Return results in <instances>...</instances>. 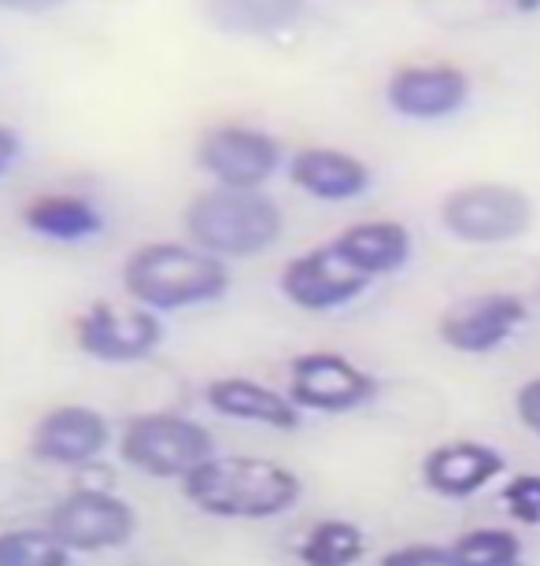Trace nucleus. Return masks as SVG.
<instances>
[{"mask_svg":"<svg viewBox=\"0 0 540 566\" xmlns=\"http://www.w3.org/2000/svg\"><path fill=\"white\" fill-rule=\"evenodd\" d=\"M182 496L208 518L271 522L300 504L296 470L263 455H211L182 482Z\"/></svg>","mask_w":540,"mask_h":566,"instance_id":"obj_1","label":"nucleus"},{"mask_svg":"<svg viewBox=\"0 0 540 566\" xmlns=\"http://www.w3.org/2000/svg\"><path fill=\"white\" fill-rule=\"evenodd\" d=\"M123 293L156 315L193 312L219 304L234 285L230 263L200 252L189 241H145L123 260Z\"/></svg>","mask_w":540,"mask_h":566,"instance_id":"obj_2","label":"nucleus"},{"mask_svg":"<svg viewBox=\"0 0 540 566\" xmlns=\"http://www.w3.org/2000/svg\"><path fill=\"white\" fill-rule=\"evenodd\" d=\"M186 241L222 263H245L271 252L285 233V211L274 197L208 186L182 211Z\"/></svg>","mask_w":540,"mask_h":566,"instance_id":"obj_3","label":"nucleus"},{"mask_svg":"<svg viewBox=\"0 0 540 566\" xmlns=\"http://www.w3.org/2000/svg\"><path fill=\"white\" fill-rule=\"evenodd\" d=\"M115 448L126 467L156 482H186L197 467L219 455L208 426L178 411H145L126 419Z\"/></svg>","mask_w":540,"mask_h":566,"instance_id":"obj_4","label":"nucleus"},{"mask_svg":"<svg viewBox=\"0 0 540 566\" xmlns=\"http://www.w3.org/2000/svg\"><path fill=\"white\" fill-rule=\"evenodd\" d=\"M533 197L507 181H467L448 189L437 205L441 230L452 241L478 244V249L522 241L533 230Z\"/></svg>","mask_w":540,"mask_h":566,"instance_id":"obj_5","label":"nucleus"},{"mask_svg":"<svg viewBox=\"0 0 540 566\" xmlns=\"http://www.w3.org/2000/svg\"><path fill=\"white\" fill-rule=\"evenodd\" d=\"M285 159L289 156H285L278 134L241 119L204 126L193 145L197 170L219 189L260 193V189L271 186L278 170H285Z\"/></svg>","mask_w":540,"mask_h":566,"instance_id":"obj_6","label":"nucleus"},{"mask_svg":"<svg viewBox=\"0 0 540 566\" xmlns=\"http://www.w3.org/2000/svg\"><path fill=\"white\" fill-rule=\"evenodd\" d=\"M285 397L304 415H356L381 397V378L341 352L311 348L289 359Z\"/></svg>","mask_w":540,"mask_h":566,"instance_id":"obj_7","label":"nucleus"},{"mask_svg":"<svg viewBox=\"0 0 540 566\" xmlns=\"http://www.w3.org/2000/svg\"><path fill=\"white\" fill-rule=\"evenodd\" d=\"M45 530L71 555H104L137 537V511L108 489H71L49 507Z\"/></svg>","mask_w":540,"mask_h":566,"instance_id":"obj_8","label":"nucleus"},{"mask_svg":"<svg viewBox=\"0 0 540 566\" xmlns=\"http://www.w3.org/2000/svg\"><path fill=\"white\" fill-rule=\"evenodd\" d=\"M74 345L82 356L112 363V367H134V363L152 359L163 348V318L137 304L93 301L86 312L74 315L71 323Z\"/></svg>","mask_w":540,"mask_h":566,"instance_id":"obj_9","label":"nucleus"},{"mask_svg":"<svg viewBox=\"0 0 540 566\" xmlns=\"http://www.w3.org/2000/svg\"><path fill=\"white\" fill-rule=\"evenodd\" d=\"M385 108L407 123H444L455 119L474 97L470 74L452 60H415L400 63L385 78Z\"/></svg>","mask_w":540,"mask_h":566,"instance_id":"obj_10","label":"nucleus"},{"mask_svg":"<svg viewBox=\"0 0 540 566\" xmlns=\"http://www.w3.org/2000/svg\"><path fill=\"white\" fill-rule=\"evenodd\" d=\"M529 323L526 296L511 290H485L441 315L437 337L455 356H493Z\"/></svg>","mask_w":540,"mask_h":566,"instance_id":"obj_11","label":"nucleus"},{"mask_svg":"<svg viewBox=\"0 0 540 566\" xmlns=\"http://www.w3.org/2000/svg\"><path fill=\"white\" fill-rule=\"evenodd\" d=\"M115 444V430L108 415H100L89 403H56L49 408L30 430L27 452L41 467L82 470L108 452Z\"/></svg>","mask_w":540,"mask_h":566,"instance_id":"obj_12","label":"nucleus"},{"mask_svg":"<svg viewBox=\"0 0 540 566\" xmlns=\"http://www.w3.org/2000/svg\"><path fill=\"white\" fill-rule=\"evenodd\" d=\"M367 290H370V277L352 271V266L333 252L330 241L285 260V266L278 271V293L296 312H307V315L341 312V307L356 304Z\"/></svg>","mask_w":540,"mask_h":566,"instance_id":"obj_13","label":"nucleus"},{"mask_svg":"<svg viewBox=\"0 0 540 566\" xmlns=\"http://www.w3.org/2000/svg\"><path fill=\"white\" fill-rule=\"evenodd\" d=\"M504 474H507V459L500 448L474 441V437L433 444L430 452L422 455V467H419L422 485L441 500H470L485 493V489Z\"/></svg>","mask_w":540,"mask_h":566,"instance_id":"obj_14","label":"nucleus"},{"mask_svg":"<svg viewBox=\"0 0 540 566\" xmlns=\"http://www.w3.org/2000/svg\"><path fill=\"white\" fill-rule=\"evenodd\" d=\"M285 175L293 189L304 197L322 200V205H348L370 193L374 186V170L363 156L345 153L333 145H304L285 159Z\"/></svg>","mask_w":540,"mask_h":566,"instance_id":"obj_15","label":"nucleus"},{"mask_svg":"<svg viewBox=\"0 0 540 566\" xmlns=\"http://www.w3.org/2000/svg\"><path fill=\"white\" fill-rule=\"evenodd\" d=\"M204 403L219 419L267 426L278 433H296L304 426V411L285 392L263 386L256 378H241V374L211 378L204 386Z\"/></svg>","mask_w":540,"mask_h":566,"instance_id":"obj_16","label":"nucleus"},{"mask_svg":"<svg viewBox=\"0 0 540 566\" xmlns=\"http://www.w3.org/2000/svg\"><path fill=\"white\" fill-rule=\"evenodd\" d=\"M333 252L363 277L400 274L415 255V238L400 219H359L330 238Z\"/></svg>","mask_w":540,"mask_h":566,"instance_id":"obj_17","label":"nucleus"},{"mask_svg":"<svg viewBox=\"0 0 540 566\" xmlns=\"http://www.w3.org/2000/svg\"><path fill=\"white\" fill-rule=\"evenodd\" d=\"M19 222L27 233L52 244H82L100 238L108 227V216L93 197L71 193V189H49V193L30 197L19 208Z\"/></svg>","mask_w":540,"mask_h":566,"instance_id":"obj_18","label":"nucleus"},{"mask_svg":"<svg viewBox=\"0 0 540 566\" xmlns=\"http://www.w3.org/2000/svg\"><path fill=\"white\" fill-rule=\"evenodd\" d=\"M197 8L219 34L267 41L296 30L307 12V0H197Z\"/></svg>","mask_w":540,"mask_h":566,"instance_id":"obj_19","label":"nucleus"},{"mask_svg":"<svg viewBox=\"0 0 540 566\" xmlns=\"http://www.w3.org/2000/svg\"><path fill=\"white\" fill-rule=\"evenodd\" d=\"M293 552L300 566H359L367 559L370 541L352 518H319L307 526Z\"/></svg>","mask_w":540,"mask_h":566,"instance_id":"obj_20","label":"nucleus"},{"mask_svg":"<svg viewBox=\"0 0 540 566\" xmlns=\"http://www.w3.org/2000/svg\"><path fill=\"white\" fill-rule=\"evenodd\" d=\"M459 566H526V544L511 526H481L452 541Z\"/></svg>","mask_w":540,"mask_h":566,"instance_id":"obj_21","label":"nucleus"},{"mask_svg":"<svg viewBox=\"0 0 540 566\" xmlns=\"http://www.w3.org/2000/svg\"><path fill=\"white\" fill-rule=\"evenodd\" d=\"M0 566H74V555L45 526L0 530Z\"/></svg>","mask_w":540,"mask_h":566,"instance_id":"obj_22","label":"nucleus"},{"mask_svg":"<svg viewBox=\"0 0 540 566\" xmlns=\"http://www.w3.org/2000/svg\"><path fill=\"white\" fill-rule=\"evenodd\" d=\"M500 504L515 526H540V474H515L500 489Z\"/></svg>","mask_w":540,"mask_h":566,"instance_id":"obj_23","label":"nucleus"},{"mask_svg":"<svg viewBox=\"0 0 540 566\" xmlns=\"http://www.w3.org/2000/svg\"><path fill=\"white\" fill-rule=\"evenodd\" d=\"M378 566H459V559H455L452 544L411 541V544H400V548L381 555Z\"/></svg>","mask_w":540,"mask_h":566,"instance_id":"obj_24","label":"nucleus"},{"mask_svg":"<svg viewBox=\"0 0 540 566\" xmlns=\"http://www.w3.org/2000/svg\"><path fill=\"white\" fill-rule=\"evenodd\" d=\"M515 415H518V422H522V430L540 437V374L518 386V392H515Z\"/></svg>","mask_w":540,"mask_h":566,"instance_id":"obj_25","label":"nucleus"},{"mask_svg":"<svg viewBox=\"0 0 540 566\" xmlns=\"http://www.w3.org/2000/svg\"><path fill=\"white\" fill-rule=\"evenodd\" d=\"M23 134L12 123H0V178H8L15 170V164L23 159Z\"/></svg>","mask_w":540,"mask_h":566,"instance_id":"obj_26","label":"nucleus"},{"mask_svg":"<svg viewBox=\"0 0 540 566\" xmlns=\"http://www.w3.org/2000/svg\"><path fill=\"white\" fill-rule=\"evenodd\" d=\"M67 4V0H0L4 12H19V15H41V12H52V8Z\"/></svg>","mask_w":540,"mask_h":566,"instance_id":"obj_27","label":"nucleus"},{"mask_svg":"<svg viewBox=\"0 0 540 566\" xmlns=\"http://www.w3.org/2000/svg\"><path fill=\"white\" fill-rule=\"evenodd\" d=\"M511 8L518 15H537L540 12V0H511Z\"/></svg>","mask_w":540,"mask_h":566,"instance_id":"obj_28","label":"nucleus"}]
</instances>
